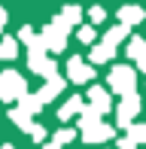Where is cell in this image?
Segmentation results:
<instances>
[{
	"instance_id": "9",
	"label": "cell",
	"mask_w": 146,
	"mask_h": 149,
	"mask_svg": "<svg viewBox=\"0 0 146 149\" xmlns=\"http://www.w3.org/2000/svg\"><path fill=\"white\" fill-rule=\"evenodd\" d=\"M128 58H134V64H137V70H143L146 73V40L143 37H131L128 40Z\"/></svg>"
},
{
	"instance_id": "27",
	"label": "cell",
	"mask_w": 146,
	"mask_h": 149,
	"mask_svg": "<svg viewBox=\"0 0 146 149\" xmlns=\"http://www.w3.org/2000/svg\"><path fill=\"white\" fill-rule=\"evenodd\" d=\"M43 149H61V146H58V143H46Z\"/></svg>"
},
{
	"instance_id": "2",
	"label": "cell",
	"mask_w": 146,
	"mask_h": 149,
	"mask_svg": "<svg viewBox=\"0 0 146 149\" xmlns=\"http://www.w3.org/2000/svg\"><path fill=\"white\" fill-rule=\"evenodd\" d=\"M28 94V82L18 70H3L0 73V100L12 104V100H22Z\"/></svg>"
},
{
	"instance_id": "18",
	"label": "cell",
	"mask_w": 146,
	"mask_h": 149,
	"mask_svg": "<svg viewBox=\"0 0 146 149\" xmlns=\"http://www.w3.org/2000/svg\"><path fill=\"white\" fill-rule=\"evenodd\" d=\"M61 18H64L67 28H73V24L82 22V9H79V6H64V9H61Z\"/></svg>"
},
{
	"instance_id": "7",
	"label": "cell",
	"mask_w": 146,
	"mask_h": 149,
	"mask_svg": "<svg viewBox=\"0 0 146 149\" xmlns=\"http://www.w3.org/2000/svg\"><path fill=\"white\" fill-rule=\"evenodd\" d=\"M85 97H88V107H91V110H97V113H101V116H107V113L113 110V100H110V91L104 88V85H91Z\"/></svg>"
},
{
	"instance_id": "1",
	"label": "cell",
	"mask_w": 146,
	"mask_h": 149,
	"mask_svg": "<svg viewBox=\"0 0 146 149\" xmlns=\"http://www.w3.org/2000/svg\"><path fill=\"white\" fill-rule=\"evenodd\" d=\"M107 82H110V88L116 91V94H122V97L137 94V70L131 64H116L107 73Z\"/></svg>"
},
{
	"instance_id": "19",
	"label": "cell",
	"mask_w": 146,
	"mask_h": 149,
	"mask_svg": "<svg viewBox=\"0 0 146 149\" xmlns=\"http://www.w3.org/2000/svg\"><path fill=\"white\" fill-rule=\"evenodd\" d=\"M97 122H101V113H97V110H91V107H85V113H82V116H79V128H82V131H85V128L97 125Z\"/></svg>"
},
{
	"instance_id": "14",
	"label": "cell",
	"mask_w": 146,
	"mask_h": 149,
	"mask_svg": "<svg viewBox=\"0 0 146 149\" xmlns=\"http://www.w3.org/2000/svg\"><path fill=\"white\" fill-rule=\"evenodd\" d=\"M9 119H12V125H15V128H22V131H34V128H37V122H31V116H28V113H24L22 110V107H15V110H9Z\"/></svg>"
},
{
	"instance_id": "6",
	"label": "cell",
	"mask_w": 146,
	"mask_h": 149,
	"mask_svg": "<svg viewBox=\"0 0 146 149\" xmlns=\"http://www.w3.org/2000/svg\"><path fill=\"white\" fill-rule=\"evenodd\" d=\"M28 67H31L34 73H40V76H46V82L58 76V64H55V61H52L49 55H46V52H37V55H28Z\"/></svg>"
},
{
	"instance_id": "26",
	"label": "cell",
	"mask_w": 146,
	"mask_h": 149,
	"mask_svg": "<svg viewBox=\"0 0 146 149\" xmlns=\"http://www.w3.org/2000/svg\"><path fill=\"white\" fill-rule=\"evenodd\" d=\"M3 28H6V9H0V33H3Z\"/></svg>"
},
{
	"instance_id": "12",
	"label": "cell",
	"mask_w": 146,
	"mask_h": 149,
	"mask_svg": "<svg viewBox=\"0 0 146 149\" xmlns=\"http://www.w3.org/2000/svg\"><path fill=\"white\" fill-rule=\"evenodd\" d=\"M116 18H119V24H125V28H134V24H140L146 15H143L140 6H122V9L116 12Z\"/></svg>"
},
{
	"instance_id": "23",
	"label": "cell",
	"mask_w": 146,
	"mask_h": 149,
	"mask_svg": "<svg viewBox=\"0 0 146 149\" xmlns=\"http://www.w3.org/2000/svg\"><path fill=\"white\" fill-rule=\"evenodd\" d=\"M88 18H91L95 24H101L104 18H107V9H101V6H91V9H88Z\"/></svg>"
},
{
	"instance_id": "25",
	"label": "cell",
	"mask_w": 146,
	"mask_h": 149,
	"mask_svg": "<svg viewBox=\"0 0 146 149\" xmlns=\"http://www.w3.org/2000/svg\"><path fill=\"white\" fill-rule=\"evenodd\" d=\"M116 146H119V149H137V143H134V140H128V137H125V140H119Z\"/></svg>"
},
{
	"instance_id": "11",
	"label": "cell",
	"mask_w": 146,
	"mask_h": 149,
	"mask_svg": "<svg viewBox=\"0 0 146 149\" xmlns=\"http://www.w3.org/2000/svg\"><path fill=\"white\" fill-rule=\"evenodd\" d=\"M82 113H85V100L79 97V94H73L67 104H64L61 110H58V119H61V122H70L73 116H82Z\"/></svg>"
},
{
	"instance_id": "20",
	"label": "cell",
	"mask_w": 146,
	"mask_h": 149,
	"mask_svg": "<svg viewBox=\"0 0 146 149\" xmlns=\"http://www.w3.org/2000/svg\"><path fill=\"white\" fill-rule=\"evenodd\" d=\"M128 140H134L137 146L146 143V125H140V122H134V125L128 128Z\"/></svg>"
},
{
	"instance_id": "28",
	"label": "cell",
	"mask_w": 146,
	"mask_h": 149,
	"mask_svg": "<svg viewBox=\"0 0 146 149\" xmlns=\"http://www.w3.org/2000/svg\"><path fill=\"white\" fill-rule=\"evenodd\" d=\"M0 149H15V146H12V143H3V146H0Z\"/></svg>"
},
{
	"instance_id": "3",
	"label": "cell",
	"mask_w": 146,
	"mask_h": 149,
	"mask_svg": "<svg viewBox=\"0 0 146 149\" xmlns=\"http://www.w3.org/2000/svg\"><path fill=\"white\" fill-rule=\"evenodd\" d=\"M67 31H70V28L64 24V18L55 15V18L43 28L40 37H43V43H46V49H49V52H64V49H67Z\"/></svg>"
},
{
	"instance_id": "24",
	"label": "cell",
	"mask_w": 146,
	"mask_h": 149,
	"mask_svg": "<svg viewBox=\"0 0 146 149\" xmlns=\"http://www.w3.org/2000/svg\"><path fill=\"white\" fill-rule=\"evenodd\" d=\"M31 137H34L37 143H43V140H46V128H43V125H37L34 131H31Z\"/></svg>"
},
{
	"instance_id": "16",
	"label": "cell",
	"mask_w": 146,
	"mask_h": 149,
	"mask_svg": "<svg viewBox=\"0 0 146 149\" xmlns=\"http://www.w3.org/2000/svg\"><path fill=\"white\" fill-rule=\"evenodd\" d=\"M18 107H22L28 116H37V113L43 110V100H40V94H24V97L18 100Z\"/></svg>"
},
{
	"instance_id": "5",
	"label": "cell",
	"mask_w": 146,
	"mask_h": 149,
	"mask_svg": "<svg viewBox=\"0 0 146 149\" xmlns=\"http://www.w3.org/2000/svg\"><path fill=\"white\" fill-rule=\"evenodd\" d=\"M140 107H143L140 94H128V97H122V104L116 107V119H119V125H122V128H131V125H134V116L140 113Z\"/></svg>"
},
{
	"instance_id": "10",
	"label": "cell",
	"mask_w": 146,
	"mask_h": 149,
	"mask_svg": "<svg viewBox=\"0 0 146 149\" xmlns=\"http://www.w3.org/2000/svg\"><path fill=\"white\" fill-rule=\"evenodd\" d=\"M116 58V49H113L110 43H97V46H91V52H88V64L95 67V64H107V61Z\"/></svg>"
},
{
	"instance_id": "4",
	"label": "cell",
	"mask_w": 146,
	"mask_h": 149,
	"mask_svg": "<svg viewBox=\"0 0 146 149\" xmlns=\"http://www.w3.org/2000/svg\"><path fill=\"white\" fill-rule=\"evenodd\" d=\"M67 79L73 85H82V82H91L95 79V67L88 64L85 58H79V55H73L67 61Z\"/></svg>"
},
{
	"instance_id": "21",
	"label": "cell",
	"mask_w": 146,
	"mask_h": 149,
	"mask_svg": "<svg viewBox=\"0 0 146 149\" xmlns=\"http://www.w3.org/2000/svg\"><path fill=\"white\" fill-rule=\"evenodd\" d=\"M73 137H76V131H73V128H61V131H55V137H52V143L64 146V143H73Z\"/></svg>"
},
{
	"instance_id": "13",
	"label": "cell",
	"mask_w": 146,
	"mask_h": 149,
	"mask_svg": "<svg viewBox=\"0 0 146 149\" xmlns=\"http://www.w3.org/2000/svg\"><path fill=\"white\" fill-rule=\"evenodd\" d=\"M61 91H64V79H61V76H55V79H49V82H46L37 94H40V100H43V107H46L49 100H55Z\"/></svg>"
},
{
	"instance_id": "22",
	"label": "cell",
	"mask_w": 146,
	"mask_h": 149,
	"mask_svg": "<svg viewBox=\"0 0 146 149\" xmlns=\"http://www.w3.org/2000/svg\"><path fill=\"white\" fill-rule=\"evenodd\" d=\"M76 37H79V43H95V28H91V24H82Z\"/></svg>"
},
{
	"instance_id": "15",
	"label": "cell",
	"mask_w": 146,
	"mask_h": 149,
	"mask_svg": "<svg viewBox=\"0 0 146 149\" xmlns=\"http://www.w3.org/2000/svg\"><path fill=\"white\" fill-rule=\"evenodd\" d=\"M128 31H131V28H125V24H113V28H110L107 33H104V43H110L113 49H116V46L122 43L125 37H128ZM128 40H131V37H128Z\"/></svg>"
},
{
	"instance_id": "17",
	"label": "cell",
	"mask_w": 146,
	"mask_h": 149,
	"mask_svg": "<svg viewBox=\"0 0 146 149\" xmlns=\"http://www.w3.org/2000/svg\"><path fill=\"white\" fill-rule=\"evenodd\" d=\"M15 55H18V40L15 37H3V40H0V58L12 61Z\"/></svg>"
},
{
	"instance_id": "8",
	"label": "cell",
	"mask_w": 146,
	"mask_h": 149,
	"mask_svg": "<svg viewBox=\"0 0 146 149\" xmlns=\"http://www.w3.org/2000/svg\"><path fill=\"white\" fill-rule=\"evenodd\" d=\"M113 134H116V131H113V125L97 122V125H91V128H85V131H82V140L95 146V143H107V140H113Z\"/></svg>"
}]
</instances>
